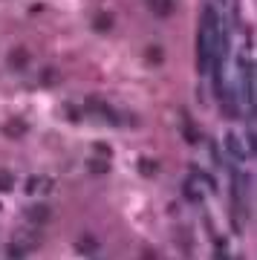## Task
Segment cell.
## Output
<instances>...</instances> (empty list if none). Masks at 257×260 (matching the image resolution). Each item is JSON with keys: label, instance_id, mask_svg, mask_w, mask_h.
Returning <instances> with one entry per match:
<instances>
[{"label": "cell", "instance_id": "6da1fadb", "mask_svg": "<svg viewBox=\"0 0 257 260\" xmlns=\"http://www.w3.org/2000/svg\"><path fill=\"white\" fill-rule=\"evenodd\" d=\"M29 133V124L20 116H15V119H9L6 124H3V136L6 139H20V136H26Z\"/></svg>", "mask_w": 257, "mask_h": 260}, {"label": "cell", "instance_id": "7a4b0ae2", "mask_svg": "<svg viewBox=\"0 0 257 260\" xmlns=\"http://www.w3.org/2000/svg\"><path fill=\"white\" fill-rule=\"evenodd\" d=\"M29 61H32V52H29L26 47H15L9 52V67H12V70H18V73H23V70H26Z\"/></svg>", "mask_w": 257, "mask_h": 260}, {"label": "cell", "instance_id": "3957f363", "mask_svg": "<svg viewBox=\"0 0 257 260\" xmlns=\"http://www.w3.org/2000/svg\"><path fill=\"white\" fill-rule=\"evenodd\" d=\"M113 26H116V18H113L110 12H95V15H92V29H95V32L107 35V32H113Z\"/></svg>", "mask_w": 257, "mask_h": 260}, {"label": "cell", "instance_id": "277c9868", "mask_svg": "<svg viewBox=\"0 0 257 260\" xmlns=\"http://www.w3.org/2000/svg\"><path fill=\"white\" fill-rule=\"evenodd\" d=\"M26 220L32 225H44L46 220H49V208H46V205H41V203L29 205V208H26Z\"/></svg>", "mask_w": 257, "mask_h": 260}, {"label": "cell", "instance_id": "5b68a950", "mask_svg": "<svg viewBox=\"0 0 257 260\" xmlns=\"http://www.w3.org/2000/svg\"><path fill=\"white\" fill-rule=\"evenodd\" d=\"M147 9L153 12L156 18H171L174 15V0H147Z\"/></svg>", "mask_w": 257, "mask_h": 260}, {"label": "cell", "instance_id": "8992f818", "mask_svg": "<svg viewBox=\"0 0 257 260\" xmlns=\"http://www.w3.org/2000/svg\"><path fill=\"white\" fill-rule=\"evenodd\" d=\"M38 81L44 84V87H58L61 84V70L58 67H44L41 75H38Z\"/></svg>", "mask_w": 257, "mask_h": 260}, {"label": "cell", "instance_id": "52a82bcc", "mask_svg": "<svg viewBox=\"0 0 257 260\" xmlns=\"http://www.w3.org/2000/svg\"><path fill=\"white\" fill-rule=\"evenodd\" d=\"M226 150H229L231 153V159H234V162H243V159H246V153H243V148H240V139L237 136H226Z\"/></svg>", "mask_w": 257, "mask_h": 260}, {"label": "cell", "instance_id": "ba28073f", "mask_svg": "<svg viewBox=\"0 0 257 260\" xmlns=\"http://www.w3.org/2000/svg\"><path fill=\"white\" fill-rule=\"evenodd\" d=\"M145 58H147V64L159 67L162 61H165V52H162V47H159V44H150V47L145 49Z\"/></svg>", "mask_w": 257, "mask_h": 260}, {"label": "cell", "instance_id": "9c48e42d", "mask_svg": "<svg viewBox=\"0 0 257 260\" xmlns=\"http://www.w3.org/2000/svg\"><path fill=\"white\" fill-rule=\"evenodd\" d=\"M87 168H90V174H107V171H110V162H107V159L104 156H92L90 162H87Z\"/></svg>", "mask_w": 257, "mask_h": 260}, {"label": "cell", "instance_id": "30bf717a", "mask_svg": "<svg viewBox=\"0 0 257 260\" xmlns=\"http://www.w3.org/2000/svg\"><path fill=\"white\" fill-rule=\"evenodd\" d=\"M139 171H142V174H145V177H156L159 174V162L156 159H139Z\"/></svg>", "mask_w": 257, "mask_h": 260}, {"label": "cell", "instance_id": "8fae6325", "mask_svg": "<svg viewBox=\"0 0 257 260\" xmlns=\"http://www.w3.org/2000/svg\"><path fill=\"white\" fill-rule=\"evenodd\" d=\"M95 249H99V240L90 237V234H84L81 240H78V251H81V254H92Z\"/></svg>", "mask_w": 257, "mask_h": 260}, {"label": "cell", "instance_id": "7c38bea8", "mask_svg": "<svg viewBox=\"0 0 257 260\" xmlns=\"http://www.w3.org/2000/svg\"><path fill=\"white\" fill-rule=\"evenodd\" d=\"M12 188H15V177H12L9 171L0 168V194H9Z\"/></svg>", "mask_w": 257, "mask_h": 260}, {"label": "cell", "instance_id": "4fadbf2b", "mask_svg": "<svg viewBox=\"0 0 257 260\" xmlns=\"http://www.w3.org/2000/svg\"><path fill=\"white\" fill-rule=\"evenodd\" d=\"M41 188H49V179H41V177H29V182H26V191H41Z\"/></svg>", "mask_w": 257, "mask_h": 260}, {"label": "cell", "instance_id": "5bb4252c", "mask_svg": "<svg viewBox=\"0 0 257 260\" xmlns=\"http://www.w3.org/2000/svg\"><path fill=\"white\" fill-rule=\"evenodd\" d=\"M182 130H185V139L191 142V145H197V142H200V133H197V127H194L188 119H185V127Z\"/></svg>", "mask_w": 257, "mask_h": 260}, {"label": "cell", "instance_id": "9a60e30c", "mask_svg": "<svg viewBox=\"0 0 257 260\" xmlns=\"http://www.w3.org/2000/svg\"><path fill=\"white\" fill-rule=\"evenodd\" d=\"M23 257H26V249L18 246V243H12L9 246V260H23Z\"/></svg>", "mask_w": 257, "mask_h": 260}, {"label": "cell", "instance_id": "2e32d148", "mask_svg": "<svg viewBox=\"0 0 257 260\" xmlns=\"http://www.w3.org/2000/svg\"><path fill=\"white\" fill-rule=\"evenodd\" d=\"M67 119H70V121H81V113H78V110H75V107H67Z\"/></svg>", "mask_w": 257, "mask_h": 260}, {"label": "cell", "instance_id": "e0dca14e", "mask_svg": "<svg viewBox=\"0 0 257 260\" xmlns=\"http://www.w3.org/2000/svg\"><path fill=\"white\" fill-rule=\"evenodd\" d=\"M95 150H99V153H101V156H104V159L110 156V148H107V145H95Z\"/></svg>", "mask_w": 257, "mask_h": 260}]
</instances>
